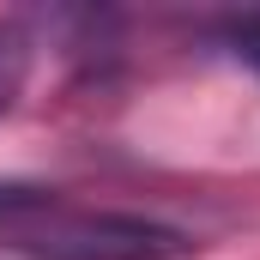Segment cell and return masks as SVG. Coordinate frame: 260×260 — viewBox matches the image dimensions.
Wrapping results in <instances>:
<instances>
[{
    "instance_id": "obj_1",
    "label": "cell",
    "mask_w": 260,
    "mask_h": 260,
    "mask_svg": "<svg viewBox=\"0 0 260 260\" xmlns=\"http://www.w3.org/2000/svg\"><path fill=\"white\" fill-rule=\"evenodd\" d=\"M12 242L30 260H176L182 230H164L127 212H49L43 224H18Z\"/></svg>"
},
{
    "instance_id": "obj_2",
    "label": "cell",
    "mask_w": 260,
    "mask_h": 260,
    "mask_svg": "<svg viewBox=\"0 0 260 260\" xmlns=\"http://www.w3.org/2000/svg\"><path fill=\"white\" fill-rule=\"evenodd\" d=\"M24 79H30V37H24L18 24H6V18H0V115L18 103Z\"/></svg>"
},
{
    "instance_id": "obj_3",
    "label": "cell",
    "mask_w": 260,
    "mask_h": 260,
    "mask_svg": "<svg viewBox=\"0 0 260 260\" xmlns=\"http://www.w3.org/2000/svg\"><path fill=\"white\" fill-rule=\"evenodd\" d=\"M236 49H242V61H254V67H260V18L236 30Z\"/></svg>"
}]
</instances>
